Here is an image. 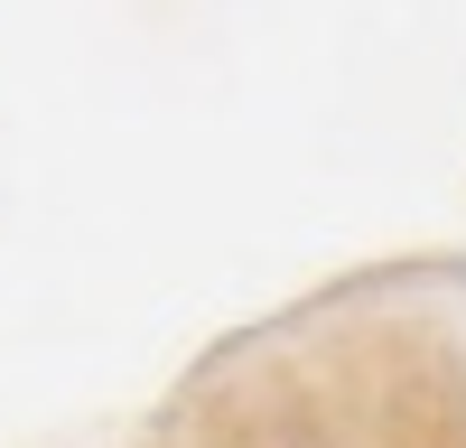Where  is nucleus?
<instances>
[]
</instances>
